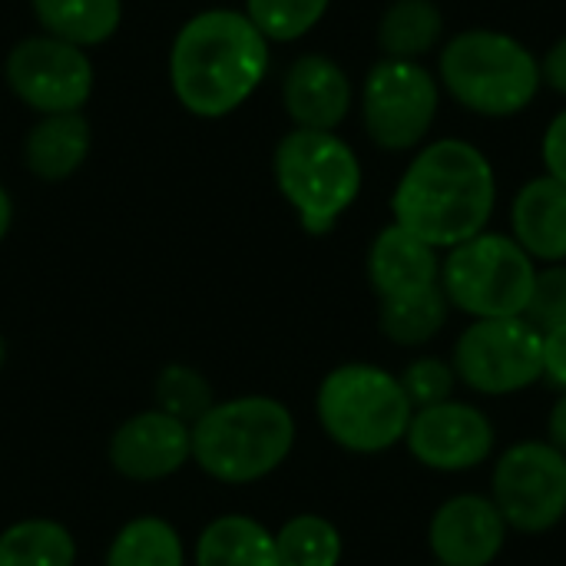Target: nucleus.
Segmentation results:
<instances>
[{"label":"nucleus","mask_w":566,"mask_h":566,"mask_svg":"<svg viewBox=\"0 0 566 566\" xmlns=\"http://www.w3.org/2000/svg\"><path fill=\"white\" fill-rule=\"evenodd\" d=\"M494 206V166L464 139H438L424 146L408 163L391 196L395 222L438 252L488 232Z\"/></svg>","instance_id":"nucleus-1"},{"label":"nucleus","mask_w":566,"mask_h":566,"mask_svg":"<svg viewBox=\"0 0 566 566\" xmlns=\"http://www.w3.org/2000/svg\"><path fill=\"white\" fill-rule=\"evenodd\" d=\"M269 40L242 10L212 7L189 17L169 46V86L199 119H222L245 106L269 73Z\"/></svg>","instance_id":"nucleus-2"},{"label":"nucleus","mask_w":566,"mask_h":566,"mask_svg":"<svg viewBox=\"0 0 566 566\" xmlns=\"http://www.w3.org/2000/svg\"><path fill=\"white\" fill-rule=\"evenodd\" d=\"M192 461L222 484H255L275 474L295 448L292 411L265 395L212 401L192 424Z\"/></svg>","instance_id":"nucleus-3"},{"label":"nucleus","mask_w":566,"mask_h":566,"mask_svg":"<svg viewBox=\"0 0 566 566\" xmlns=\"http://www.w3.org/2000/svg\"><path fill=\"white\" fill-rule=\"evenodd\" d=\"M315 415L332 444L348 454H385L405 444L415 405L401 378L368 361L332 368L315 395Z\"/></svg>","instance_id":"nucleus-4"},{"label":"nucleus","mask_w":566,"mask_h":566,"mask_svg":"<svg viewBox=\"0 0 566 566\" xmlns=\"http://www.w3.org/2000/svg\"><path fill=\"white\" fill-rule=\"evenodd\" d=\"M444 90L478 116H517L544 83L541 60L514 36L497 30L458 33L438 60Z\"/></svg>","instance_id":"nucleus-5"},{"label":"nucleus","mask_w":566,"mask_h":566,"mask_svg":"<svg viewBox=\"0 0 566 566\" xmlns=\"http://www.w3.org/2000/svg\"><path fill=\"white\" fill-rule=\"evenodd\" d=\"M272 172L308 235H328L361 196V163L338 133H285L275 146Z\"/></svg>","instance_id":"nucleus-6"},{"label":"nucleus","mask_w":566,"mask_h":566,"mask_svg":"<svg viewBox=\"0 0 566 566\" xmlns=\"http://www.w3.org/2000/svg\"><path fill=\"white\" fill-rule=\"evenodd\" d=\"M537 262L504 232H481L441 259L438 285L451 312H464L471 322L524 315L534 289Z\"/></svg>","instance_id":"nucleus-7"},{"label":"nucleus","mask_w":566,"mask_h":566,"mask_svg":"<svg viewBox=\"0 0 566 566\" xmlns=\"http://www.w3.org/2000/svg\"><path fill=\"white\" fill-rule=\"evenodd\" d=\"M451 365L458 385L484 398L521 395L544 378V335L524 315L481 318L458 335Z\"/></svg>","instance_id":"nucleus-8"},{"label":"nucleus","mask_w":566,"mask_h":566,"mask_svg":"<svg viewBox=\"0 0 566 566\" xmlns=\"http://www.w3.org/2000/svg\"><path fill=\"white\" fill-rule=\"evenodd\" d=\"M511 531L537 537L566 517V454L551 441L507 448L491 474L488 494Z\"/></svg>","instance_id":"nucleus-9"},{"label":"nucleus","mask_w":566,"mask_h":566,"mask_svg":"<svg viewBox=\"0 0 566 566\" xmlns=\"http://www.w3.org/2000/svg\"><path fill=\"white\" fill-rule=\"evenodd\" d=\"M441 106L438 80L418 60H381L361 86V119L375 146L415 149L434 126Z\"/></svg>","instance_id":"nucleus-10"},{"label":"nucleus","mask_w":566,"mask_h":566,"mask_svg":"<svg viewBox=\"0 0 566 566\" xmlns=\"http://www.w3.org/2000/svg\"><path fill=\"white\" fill-rule=\"evenodd\" d=\"M3 80L10 93L40 116L83 113L93 96V60L86 50L46 33L23 36L3 60Z\"/></svg>","instance_id":"nucleus-11"},{"label":"nucleus","mask_w":566,"mask_h":566,"mask_svg":"<svg viewBox=\"0 0 566 566\" xmlns=\"http://www.w3.org/2000/svg\"><path fill=\"white\" fill-rule=\"evenodd\" d=\"M405 448L424 471L464 474L491 461L497 448V428L478 405L451 398L411 415Z\"/></svg>","instance_id":"nucleus-12"},{"label":"nucleus","mask_w":566,"mask_h":566,"mask_svg":"<svg viewBox=\"0 0 566 566\" xmlns=\"http://www.w3.org/2000/svg\"><path fill=\"white\" fill-rule=\"evenodd\" d=\"M507 534L511 527L488 494H454L428 521V551L438 566H494Z\"/></svg>","instance_id":"nucleus-13"},{"label":"nucleus","mask_w":566,"mask_h":566,"mask_svg":"<svg viewBox=\"0 0 566 566\" xmlns=\"http://www.w3.org/2000/svg\"><path fill=\"white\" fill-rule=\"evenodd\" d=\"M192 461V428L159 408L126 418L109 438V464L126 481H166Z\"/></svg>","instance_id":"nucleus-14"},{"label":"nucleus","mask_w":566,"mask_h":566,"mask_svg":"<svg viewBox=\"0 0 566 566\" xmlns=\"http://www.w3.org/2000/svg\"><path fill=\"white\" fill-rule=\"evenodd\" d=\"M355 90L348 73L325 53L298 56L282 76V106L295 129L335 133L352 113Z\"/></svg>","instance_id":"nucleus-15"},{"label":"nucleus","mask_w":566,"mask_h":566,"mask_svg":"<svg viewBox=\"0 0 566 566\" xmlns=\"http://www.w3.org/2000/svg\"><path fill=\"white\" fill-rule=\"evenodd\" d=\"M441 275L438 249L424 239L411 235L398 222L385 226L371 249H368V282L378 295V302L418 295L424 289H434Z\"/></svg>","instance_id":"nucleus-16"},{"label":"nucleus","mask_w":566,"mask_h":566,"mask_svg":"<svg viewBox=\"0 0 566 566\" xmlns=\"http://www.w3.org/2000/svg\"><path fill=\"white\" fill-rule=\"evenodd\" d=\"M514 242L544 265L566 262V186L554 176H537L521 186L511 206Z\"/></svg>","instance_id":"nucleus-17"},{"label":"nucleus","mask_w":566,"mask_h":566,"mask_svg":"<svg viewBox=\"0 0 566 566\" xmlns=\"http://www.w3.org/2000/svg\"><path fill=\"white\" fill-rule=\"evenodd\" d=\"M93 133L83 113L40 116L23 139V166L40 182L70 179L90 156Z\"/></svg>","instance_id":"nucleus-18"},{"label":"nucleus","mask_w":566,"mask_h":566,"mask_svg":"<svg viewBox=\"0 0 566 566\" xmlns=\"http://www.w3.org/2000/svg\"><path fill=\"white\" fill-rule=\"evenodd\" d=\"M196 566H279L275 534L245 517H216L196 541Z\"/></svg>","instance_id":"nucleus-19"},{"label":"nucleus","mask_w":566,"mask_h":566,"mask_svg":"<svg viewBox=\"0 0 566 566\" xmlns=\"http://www.w3.org/2000/svg\"><path fill=\"white\" fill-rule=\"evenodd\" d=\"M40 33L80 50L106 43L123 23V0H30Z\"/></svg>","instance_id":"nucleus-20"},{"label":"nucleus","mask_w":566,"mask_h":566,"mask_svg":"<svg viewBox=\"0 0 566 566\" xmlns=\"http://www.w3.org/2000/svg\"><path fill=\"white\" fill-rule=\"evenodd\" d=\"M444 33V13L434 0H395L378 20L385 60H421Z\"/></svg>","instance_id":"nucleus-21"},{"label":"nucleus","mask_w":566,"mask_h":566,"mask_svg":"<svg viewBox=\"0 0 566 566\" xmlns=\"http://www.w3.org/2000/svg\"><path fill=\"white\" fill-rule=\"evenodd\" d=\"M451 318V305L441 285L424 289L418 295L388 298L378 308V328L395 348H424L431 345Z\"/></svg>","instance_id":"nucleus-22"},{"label":"nucleus","mask_w":566,"mask_h":566,"mask_svg":"<svg viewBox=\"0 0 566 566\" xmlns=\"http://www.w3.org/2000/svg\"><path fill=\"white\" fill-rule=\"evenodd\" d=\"M73 534L46 517H27L0 534V566H73Z\"/></svg>","instance_id":"nucleus-23"},{"label":"nucleus","mask_w":566,"mask_h":566,"mask_svg":"<svg viewBox=\"0 0 566 566\" xmlns=\"http://www.w3.org/2000/svg\"><path fill=\"white\" fill-rule=\"evenodd\" d=\"M106 566H186V547L169 521L136 517L113 537Z\"/></svg>","instance_id":"nucleus-24"},{"label":"nucleus","mask_w":566,"mask_h":566,"mask_svg":"<svg viewBox=\"0 0 566 566\" xmlns=\"http://www.w3.org/2000/svg\"><path fill=\"white\" fill-rule=\"evenodd\" d=\"M279 566H338L345 554L342 531L322 514H295L275 531Z\"/></svg>","instance_id":"nucleus-25"},{"label":"nucleus","mask_w":566,"mask_h":566,"mask_svg":"<svg viewBox=\"0 0 566 566\" xmlns=\"http://www.w3.org/2000/svg\"><path fill=\"white\" fill-rule=\"evenodd\" d=\"M332 0H245V17L269 43H292L312 33Z\"/></svg>","instance_id":"nucleus-26"},{"label":"nucleus","mask_w":566,"mask_h":566,"mask_svg":"<svg viewBox=\"0 0 566 566\" xmlns=\"http://www.w3.org/2000/svg\"><path fill=\"white\" fill-rule=\"evenodd\" d=\"M156 401H159V411L176 415L179 421L192 424L212 408V391L202 381V375H196L192 368L172 365L156 381Z\"/></svg>","instance_id":"nucleus-27"},{"label":"nucleus","mask_w":566,"mask_h":566,"mask_svg":"<svg viewBox=\"0 0 566 566\" xmlns=\"http://www.w3.org/2000/svg\"><path fill=\"white\" fill-rule=\"evenodd\" d=\"M398 378H401V388H405L408 401L415 405V411L451 401L454 388H458V375H454L451 358L444 361L438 355H421V358L408 361V368Z\"/></svg>","instance_id":"nucleus-28"},{"label":"nucleus","mask_w":566,"mask_h":566,"mask_svg":"<svg viewBox=\"0 0 566 566\" xmlns=\"http://www.w3.org/2000/svg\"><path fill=\"white\" fill-rule=\"evenodd\" d=\"M524 318L541 335L566 325V262H554V265L537 269Z\"/></svg>","instance_id":"nucleus-29"},{"label":"nucleus","mask_w":566,"mask_h":566,"mask_svg":"<svg viewBox=\"0 0 566 566\" xmlns=\"http://www.w3.org/2000/svg\"><path fill=\"white\" fill-rule=\"evenodd\" d=\"M544 166H547V176H554L557 182L566 186V109L554 116V123L547 126L544 133Z\"/></svg>","instance_id":"nucleus-30"},{"label":"nucleus","mask_w":566,"mask_h":566,"mask_svg":"<svg viewBox=\"0 0 566 566\" xmlns=\"http://www.w3.org/2000/svg\"><path fill=\"white\" fill-rule=\"evenodd\" d=\"M544 378L566 391V325L544 332Z\"/></svg>","instance_id":"nucleus-31"},{"label":"nucleus","mask_w":566,"mask_h":566,"mask_svg":"<svg viewBox=\"0 0 566 566\" xmlns=\"http://www.w3.org/2000/svg\"><path fill=\"white\" fill-rule=\"evenodd\" d=\"M541 76H544V83H547L551 90H557V93H564L566 96V36H560V40L547 50V56H544V63H541Z\"/></svg>","instance_id":"nucleus-32"},{"label":"nucleus","mask_w":566,"mask_h":566,"mask_svg":"<svg viewBox=\"0 0 566 566\" xmlns=\"http://www.w3.org/2000/svg\"><path fill=\"white\" fill-rule=\"evenodd\" d=\"M547 441L564 451L566 454V391H560V398L554 401L551 408V418H547Z\"/></svg>","instance_id":"nucleus-33"},{"label":"nucleus","mask_w":566,"mask_h":566,"mask_svg":"<svg viewBox=\"0 0 566 566\" xmlns=\"http://www.w3.org/2000/svg\"><path fill=\"white\" fill-rule=\"evenodd\" d=\"M10 226H13V199H10V192L0 186V242L7 239Z\"/></svg>","instance_id":"nucleus-34"},{"label":"nucleus","mask_w":566,"mask_h":566,"mask_svg":"<svg viewBox=\"0 0 566 566\" xmlns=\"http://www.w3.org/2000/svg\"><path fill=\"white\" fill-rule=\"evenodd\" d=\"M3 361H7V342H3V335H0V371H3Z\"/></svg>","instance_id":"nucleus-35"},{"label":"nucleus","mask_w":566,"mask_h":566,"mask_svg":"<svg viewBox=\"0 0 566 566\" xmlns=\"http://www.w3.org/2000/svg\"><path fill=\"white\" fill-rule=\"evenodd\" d=\"M434 566H438V564H434Z\"/></svg>","instance_id":"nucleus-36"}]
</instances>
